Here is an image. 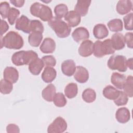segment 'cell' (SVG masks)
Returning a JSON list of instances; mask_svg holds the SVG:
<instances>
[{
  "mask_svg": "<svg viewBox=\"0 0 133 133\" xmlns=\"http://www.w3.org/2000/svg\"><path fill=\"white\" fill-rule=\"evenodd\" d=\"M112 46L115 50L123 49L125 46L124 36L120 33H114L111 39Z\"/></svg>",
  "mask_w": 133,
  "mask_h": 133,
  "instance_id": "17",
  "label": "cell"
},
{
  "mask_svg": "<svg viewBox=\"0 0 133 133\" xmlns=\"http://www.w3.org/2000/svg\"><path fill=\"white\" fill-rule=\"evenodd\" d=\"M76 68L75 63L71 59L64 60L61 65L62 72L64 75L68 76H71L74 74Z\"/></svg>",
  "mask_w": 133,
  "mask_h": 133,
  "instance_id": "12",
  "label": "cell"
},
{
  "mask_svg": "<svg viewBox=\"0 0 133 133\" xmlns=\"http://www.w3.org/2000/svg\"><path fill=\"white\" fill-rule=\"evenodd\" d=\"M67 123L65 120L61 117H56L48 126L47 132L61 133L64 132L67 129Z\"/></svg>",
  "mask_w": 133,
  "mask_h": 133,
  "instance_id": "6",
  "label": "cell"
},
{
  "mask_svg": "<svg viewBox=\"0 0 133 133\" xmlns=\"http://www.w3.org/2000/svg\"><path fill=\"white\" fill-rule=\"evenodd\" d=\"M124 92L129 97L133 96V77L131 75L128 76L123 87Z\"/></svg>",
  "mask_w": 133,
  "mask_h": 133,
  "instance_id": "29",
  "label": "cell"
},
{
  "mask_svg": "<svg viewBox=\"0 0 133 133\" xmlns=\"http://www.w3.org/2000/svg\"><path fill=\"white\" fill-rule=\"evenodd\" d=\"M72 37L75 42L78 43L81 41L87 39L89 37V33L86 28L81 26L74 30Z\"/></svg>",
  "mask_w": 133,
  "mask_h": 133,
  "instance_id": "9",
  "label": "cell"
},
{
  "mask_svg": "<svg viewBox=\"0 0 133 133\" xmlns=\"http://www.w3.org/2000/svg\"><path fill=\"white\" fill-rule=\"evenodd\" d=\"M82 99L87 103L93 102L96 98V93L91 88H87L84 90L82 95Z\"/></svg>",
  "mask_w": 133,
  "mask_h": 133,
  "instance_id": "30",
  "label": "cell"
},
{
  "mask_svg": "<svg viewBox=\"0 0 133 133\" xmlns=\"http://www.w3.org/2000/svg\"><path fill=\"white\" fill-rule=\"evenodd\" d=\"M132 17L133 14L130 12L123 17L125 29L126 30L132 31Z\"/></svg>",
  "mask_w": 133,
  "mask_h": 133,
  "instance_id": "37",
  "label": "cell"
},
{
  "mask_svg": "<svg viewBox=\"0 0 133 133\" xmlns=\"http://www.w3.org/2000/svg\"><path fill=\"white\" fill-rule=\"evenodd\" d=\"M108 26L112 32H117L122 31L123 29V24L120 19H114L108 22Z\"/></svg>",
  "mask_w": 133,
  "mask_h": 133,
  "instance_id": "28",
  "label": "cell"
},
{
  "mask_svg": "<svg viewBox=\"0 0 133 133\" xmlns=\"http://www.w3.org/2000/svg\"><path fill=\"white\" fill-rule=\"evenodd\" d=\"M125 43L129 48H133V34L132 32H127L124 36Z\"/></svg>",
  "mask_w": 133,
  "mask_h": 133,
  "instance_id": "41",
  "label": "cell"
},
{
  "mask_svg": "<svg viewBox=\"0 0 133 133\" xmlns=\"http://www.w3.org/2000/svg\"><path fill=\"white\" fill-rule=\"evenodd\" d=\"M128 101V96L122 91H120V93L118 97L114 100V102L117 106H122L126 105Z\"/></svg>",
  "mask_w": 133,
  "mask_h": 133,
  "instance_id": "36",
  "label": "cell"
},
{
  "mask_svg": "<svg viewBox=\"0 0 133 133\" xmlns=\"http://www.w3.org/2000/svg\"><path fill=\"white\" fill-rule=\"evenodd\" d=\"M101 41L97 40L94 44V55L98 58H102L103 57L101 51Z\"/></svg>",
  "mask_w": 133,
  "mask_h": 133,
  "instance_id": "40",
  "label": "cell"
},
{
  "mask_svg": "<svg viewBox=\"0 0 133 133\" xmlns=\"http://www.w3.org/2000/svg\"><path fill=\"white\" fill-rule=\"evenodd\" d=\"M127 66L128 67L130 70H132V58H130L126 61Z\"/></svg>",
  "mask_w": 133,
  "mask_h": 133,
  "instance_id": "45",
  "label": "cell"
},
{
  "mask_svg": "<svg viewBox=\"0 0 133 133\" xmlns=\"http://www.w3.org/2000/svg\"><path fill=\"white\" fill-rule=\"evenodd\" d=\"M32 15L40 18L43 21H49L52 18V12L51 8L38 2H35L31 5L30 9Z\"/></svg>",
  "mask_w": 133,
  "mask_h": 133,
  "instance_id": "2",
  "label": "cell"
},
{
  "mask_svg": "<svg viewBox=\"0 0 133 133\" xmlns=\"http://www.w3.org/2000/svg\"><path fill=\"white\" fill-rule=\"evenodd\" d=\"M93 34L96 38L102 39L108 36L109 31L104 24L99 23L94 27Z\"/></svg>",
  "mask_w": 133,
  "mask_h": 133,
  "instance_id": "20",
  "label": "cell"
},
{
  "mask_svg": "<svg viewBox=\"0 0 133 133\" xmlns=\"http://www.w3.org/2000/svg\"><path fill=\"white\" fill-rule=\"evenodd\" d=\"M6 131L8 133H18L20 132V129L16 124H10L7 126Z\"/></svg>",
  "mask_w": 133,
  "mask_h": 133,
  "instance_id": "42",
  "label": "cell"
},
{
  "mask_svg": "<svg viewBox=\"0 0 133 133\" xmlns=\"http://www.w3.org/2000/svg\"><path fill=\"white\" fill-rule=\"evenodd\" d=\"M30 21L31 20H30L26 16L21 15L16 22L15 28L17 30L22 31L25 33H30Z\"/></svg>",
  "mask_w": 133,
  "mask_h": 133,
  "instance_id": "8",
  "label": "cell"
},
{
  "mask_svg": "<svg viewBox=\"0 0 133 133\" xmlns=\"http://www.w3.org/2000/svg\"><path fill=\"white\" fill-rule=\"evenodd\" d=\"M13 83L4 79L0 82V91L2 94L6 95L10 94L13 89Z\"/></svg>",
  "mask_w": 133,
  "mask_h": 133,
  "instance_id": "32",
  "label": "cell"
},
{
  "mask_svg": "<svg viewBox=\"0 0 133 133\" xmlns=\"http://www.w3.org/2000/svg\"><path fill=\"white\" fill-rule=\"evenodd\" d=\"M126 61V58L124 56L113 55L108 60L107 65L111 70L124 72L127 70Z\"/></svg>",
  "mask_w": 133,
  "mask_h": 133,
  "instance_id": "5",
  "label": "cell"
},
{
  "mask_svg": "<svg viewBox=\"0 0 133 133\" xmlns=\"http://www.w3.org/2000/svg\"><path fill=\"white\" fill-rule=\"evenodd\" d=\"M120 91L111 85L107 86L103 90L102 94L103 96L108 99L114 100L119 96Z\"/></svg>",
  "mask_w": 133,
  "mask_h": 133,
  "instance_id": "24",
  "label": "cell"
},
{
  "mask_svg": "<svg viewBox=\"0 0 133 133\" xmlns=\"http://www.w3.org/2000/svg\"><path fill=\"white\" fill-rule=\"evenodd\" d=\"M53 102L56 107H63L66 105L67 101L65 96L62 92H57L54 96Z\"/></svg>",
  "mask_w": 133,
  "mask_h": 133,
  "instance_id": "33",
  "label": "cell"
},
{
  "mask_svg": "<svg viewBox=\"0 0 133 133\" xmlns=\"http://www.w3.org/2000/svg\"><path fill=\"white\" fill-rule=\"evenodd\" d=\"M56 89L55 86L52 84H49L43 90L42 93V97L48 102H52L56 94Z\"/></svg>",
  "mask_w": 133,
  "mask_h": 133,
  "instance_id": "23",
  "label": "cell"
},
{
  "mask_svg": "<svg viewBox=\"0 0 133 133\" xmlns=\"http://www.w3.org/2000/svg\"><path fill=\"white\" fill-rule=\"evenodd\" d=\"M90 3L91 1L89 0L77 1L74 7V11L77 12L81 16H85L88 13Z\"/></svg>",
  "mask_w": 133,
  "mask_h": 133,
  "instance_id": "19",
  "label": "cell"
},
{
  "mask_svg": "<svg viewBox=\"0 0 133 133\" xmlns=\"http://www.w3.org/2000/svg\"><path fill=\"white\" fill-rule=\"evenodd\" d=\"M28 65L29 71L34 75H39L45 65L42 59L38 58L32 61Z\"/></svg>",
  "mask_w": 133,
  "mask_h": 133,
  "instance_id": "16",
  "label": "cell"
},
{
  "mask_svg": "<svg viewBox=\"0 0 133 133\" xmlns=\"http://www.w3.org/2000/svg\"><path fill=\"white\" fill-rule=\"evenodd\" d=\"M20 14V11L18 9L14 7L10 8L7 16V19L10 25H13L15 23L18 19Z\"/></svg>",
  "mask_w": 133,
  "mask_h": 133,
  "instance_id": "34",
  "label": "cell"
},
{
  "mask_svg": "<svg viewBox=\"0 0 133 133\" xmlns=\"http://www.w3.org/2000/svg\"><path fill=\"white\" fill-rule=\"evenodd\" d=\"M25 1L24 0H10V3L17 7H21L23 6Z\"/></svg>",
  "mask_w": 133,
  "mask_h": 133,
  "instance_id": "44",
  "label": "cell"
},
{
  "mask_svg": "<svg viewBox=\"0 0 133 133\" xmlns=\"http://www.w3.org/2000/svg\"><path fill=\"white\" fill-rule=\"evenodd\" d=\"M56 46V43L53 39L47 37L44 39L39 49L44 54H51L55 51Z\"/></svg>",
  "mask_w": 133,
  "mask_h": 133,
  "instance_id": "14",
  "label": "cell"
},
{
  "mask_svg": "<svg viewBox=\"0 0 133 133\" xmlns=\"http://www.w3.org/2000/svg\"><path fill=\"white\" fill-rule=\"evenodd\" d=\"M9 25L7 22L2 19L1 20V36H2L9 29Z\"/></svg>",
  "mask_w": 133,
  "mask_h": 133,
  "instance_id": "43",
  "label": "cell"
},
{
  "mask_svg": "<svg viewBox=\"0 0 133 133\" xmlns=\"http://www.w3.org/2000/svg\"><path fill=\"white\" fill-rule=\"evenodd\" d=\"M48 24L60 38L67 37L70 34L71 29L68 23L56 17L48 21Z\"/></svg>",
  "mask_w": 133,
  "mask_h": 133,
  "instance_id": "3",
  "label": "cell"
},
{
  "mask_svg": "<svg viewBox=\"0 0 133 133\" xmlns=\"http://www.w3.org/2000/svg\"><path fill=\"white\" fill-rule=\"evenodd\" d=\"M10 9V5L7 2H3L0 4V14L3 19L7 18L9 11Z\"/></svg>",
  "mask_w": 133,
  "mask_h": 133,
  "instance_id": "38",
  "label": "cell"
},
{
  "mask_svg": "<svg viewBox=\"0 0 133 133\" xmlns=\"http://www.w3.org/2000/svg\"><path fill=\"white\" fill-rule=\"evenodd\" d=\"M42 33L39 32H31L28 36V42L30 45L34 47H38L42 39H43Z\"/></svg>",
  "mask_w": 133,
  "mask_h": 133,
  "instance_id": "25",
  "label": "cell"
},
{
  "mask_svg": "<svg viewBox=\"0 0 133 133\" xmlns=\"http://www.w3.org/2000/svg\"><path fill=\"white\" fill-rule=\"evenodd\" d=\"M57 72L52 67L46 66L42 74L41 77L43 81L46 83H51L56 77Z\"/></svg>",
  "mask_w": 133,
  "mask_h": 133,
  "instance_id": "22",
  "label": "cell"
},
{
  "mask_svg": "<svg viewBox=\"0 0 133 133\" xmlns=\"http://www.w3.org/2000/svg\"><path fill=\"white\" fill-rule=\"evenodd\" d=\"M78 93V87L76 84L70 83L68 84L64 88L65 96L69 99H72L75 97Z\"/></svg>",
  "mask_w": 133,
  "mask_h": 133,
  "instance_id": "27",
  "label": "cell"
},
{
  "mask_svg": "<svg viewBox=\"0 0 133 133\" xmlns=\"http://www.w3.org/2000/svg\"><path fill=\"white\" fill-rule=\"evenodd\" d=\"M38 58L36 52L32 50L19 51L11 57V61L16 66L28 65L33 60Z\"/></svg>",
  "mask_w": 133,
  "mask_h": 133,
  "instance_id": "4",
  "label": "cell"
},
{
  "mask_svg": "<svg viewBox=\"0 0 133 133\" xmlns=\"http://www.w3.org/2000/svg\"><path fill=\"white\" fill-rule=\"evenodd\" d=\"M64 20L68 23L69 26L75 27L77 26L81 22V16L74 10H71L68 12L64 17Z\"/></svg>",
  "mask_w": 133,
  "mask_h": 133,
  "instance_id": "11",
  "label": "cell"
},
{
  "mask_svg": "<svg viewBox=\"0 0 133 133\" xmlns=\"http://www.w3.org/2000/svg\"><path fill=\"white\" fill-rule=\"evenodd\" d=\"M42 60L43 61L44 65L46 66H54L56 64V60L52 55H47L43 57Z\"/></svg>",
  "mask_w": 133,
  "mask_h": 133,
  "instance_id": "39",
  "label": "cell"
},
{
  "mask_svg": "<svg viewBox=\"0 0 133 133\" xmlns=\"http://www.w3.org/2000/svg\"><path fill=\"white\" fill-rule=\"evenodd\" d=\"M115 118L120 123L125 124L130 119V113L129 110L125 107L117 109L115 113Z\"/></svg>",
  "mask_w": 133,
  "mask_h": 133,
  "instance_id": "18",
  "label": "cell"
},
{
  "mask_svg": "<svg viewBox=\"0 0 133 133\" xmlns=\"http://www.w3.org/2000/svg\"><path fill=\"white\" fill-rule=\"evenodd\" d=\"M1 48L5 47L8 49H20L24 45L22 36L15 31H9L4 37L1 36Z\"/></svg>",
  "mask_w": 133,
  "mask_h": 133,
  "instance_id": "1",
  "label": "cell"
},
{
  "mask_svg": "<svg viewBox=\"0 0 133 133\" xmlns=\"http://www.w3.org/2000/svg\"><path fill=\"white\" fill-rule=\"evenodd\" d=\"M68 12V8L67 6L64 4H60L56 5L54 8V12L56 17L61 19L64 17Z\"/></svg>",
  "mask_w": 133,
  "mask_h": 133,
  "instance_id": "31",
  "label": "cell"
},
{
  "mask_svg": "<svg viewBox=\"0 0 133 133\" xmlns=\"http://www.w3.org/2000/svg\"><path fill=\"white\" fill-rule=\"evenodd\" d=\"M94 44L89 39L83 41L78 48L79 55L83 57L91 56L94 52Z\"/></svg>",
  "mask_w": 133,
  "mask_h": 133,
  "instance_id": "7",
  "label": "cell"
},
{
  "mask_svg": "<svg viewBox=\"0 0 133 133\" xmlns=\"http://www.w3.org/2000/svg\"><path fill=\"white\" fill-rule=\"evenodd\" d=\"M74 78L79 83H85L89 78L88 71L82 66H77L74 74Z\"/></svg>",
  "mask_w": 133,
  "mask_h": 133,
  "instance_id": "13",
  "label": "cell"
},
{
  "mask_svg": "<svg viewBox=\"0 0 133 133\" xmlns=\"http://www.w3.org/2000/svg\"><path fill=\"white\" fill-rule=\"evenodd\" d=\"M126 77L124 74L114 72L111 77V82L117 88L122 89L126 82Z\"/></svg>",
  "mask_w": 133,
  "mask_h": 133,
  "instance_id": "21",
  "label": "cell"
},
{
  "mask_svg": "<svg viewBox=\"0 0 133 133\" xmlns=\"http://www.w3.org/2000/svg\"><path fill=\"white\" fill-rule=\"evenodd\" d=\"M132 1L129 0H120L117 2L116 6L117 12L121 15L129 12L132 10Z\"/></svg>",
  "mask_w": 133,
  "mask_h": 133,
  "instance_id": "15",
  "label": "cell"
},
{
  "mask_svg": "<svg viewBox=\"0 0 133 133\" xmlns=\"http://www.w3.org/2000/svg\"><path fill=\"white\" fill-rule=\"evenodd\" d=\"M101 51L103 56L113 54L115 52V50L112 46L111 39H106L104 41L101 42Z\"/></svg>",
  "mask_w": 133,
  "mask_h": 133,
  "instance_id": "26",
  "label": "cell"
},
{
  "mask_svg": "<svg viewBox=\"0 0 133 133\" xmlns=\"http://www.w3.org/2000/svg\"><path fill=\"white\" fill-rule=\"evenodd\" d=\"M30 29L31 32H39L43 33L44 30V28L40 21L38 20H32L30 21Z\"/></svg>",
  "mask_w": 133,
  "mask_h": 133,
  "instance_id": "35",
  "label": "cell"
},
{
  "mask_svg": "<svg viewBox=\"0 0 133 133\" xmlns=\"http://www.w3.org/2000/svg\"><path fill=\"white\" fill-rule=\"evenodd\" d=\"M3 77L12 83H16L19 78V72L18 70L12 66H7L4 70Z\"/></svg>",
  "mask_w": 133,
  "mask_h": 133,
  "instance_id": "10",
  "label": "cell"
}]
</instances>
